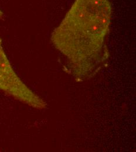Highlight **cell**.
I'll list each match as a JSON object with an SVG mask.
<instances>
[{
  "instance_id": "cell-1",
  "label": "cell",
  "mask_w": 136,
  "mask_h": 152,
  "mask_svg": "<svg viewBox=\"0 0 136 152\" xmlns=\"http://www.w3.org/2000/svg\"><path fill=\"white\" fill-rule=\"evenodd\" d=\"M111 17L109 0H75L53 32L52 44L66 57L70 71L78 80L94 75L107 57Z\"/></svg>"
},
{
  "instance_id": "cell-2",
  "label": "cell",
  "mask_w": 136,
  "mask_h": 152,
  "mask_svg": "<svg viewBox=\"0 0 136 152\" xmlns=\"http://www.w3.org/2000/svg\"><path fill=\"white\" fill-rule=\"evenodd\" d=\"M0 90L34 108L44 110L47 107L46 102L32 91L15 72L2 48L1 38Z\"/></svg>"
},
{
  "instance_id": "cell-3",
  "label": "cell",
  "mask_w": 136,
  "mask_h": 152,
  "mask_svg": "<svg viewBox=\"0 0 136 152\" xmlns=\"http://www.w3.org/2000/svg\"><path fill=\"white\" fill-rule=\"evenodd\" d=\"M3 15H4V14H3V12H2V11L0 10V19L2 18Z\"/></svg>"
}]
</instances>
